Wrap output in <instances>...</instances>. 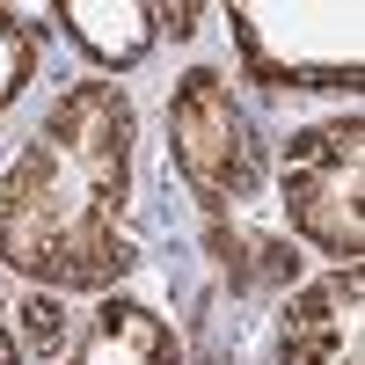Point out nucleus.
I'll return each instance as SVG.
<instances>
[{"label":"nucleus","mask_w":365,"mask_h":365,"mask_svg":"<svg viewBox=\"0 0 365 365\" xmlns=\"http://www.w3.org/2000/svg\"><path fill=\"white\" fill-rule=\"evenodd\" d=\"M139 110L125 81L81 73L51 88L29 132L0 154V270L29 292H125L146 263L132 234Z\"/></svg>","instance_id":"1"},{"label":"nucleus","mask_w":365,"mask_h":365,"mask_svg":"<svg viewBox=\"0 0 365 365\" xmlns=\"http://www.w3.org/2000/svg\"><path fill=\"white\" fill-rule=\"evenodd\" d=\"M168 175L197 220H256L270 205V139L220 66H190L168 88Z\"/></svg>","instance_id":"2"},{"label":"nucleus","mask_w":365,"mask_h":365,"mask_svg":"<svg viewBox=\"0 0 365 365\" xmlns=\"http://www.w3.org/2000/svg\"><path fill=\"white\" fill-rule=\"evenodd\" d=\"M234 73L256 96H344L365 88V8L358 0H234Z\"/></svg>","instance_id":"3"},{"label":"nucleus","mask_w":365,"mask_h":365,"mask_svg":"<svg viewBox=\"0 0 365 365\" xmlns=\"http://www.w3.org/2000/svg\"><path fill=\"white\" fill-rule=\"evenodd\" d=\"M270 205H278L285 234H299L329 270L365 256V117L344 103L336 117L285 132V154L270 161Z\"/></svg>","instance_id":"4"},{"label":"nucleus","mask_w":365,"mask_h":365,"mask_svg":"<svg viewBox=\"0 0 365 365\" xmlns=\"http://www.w3.org/2000/svg\"><path fill=\"white\" fill-rule=\"evenodd\" d=\"M270 365H365V270H322L292 285L278 329H270Z\"/></svg>","instance_id":"5"},{"label":"nucleus","mask_w":365,"mask_h":365,"mask_svg":"<svg viewBox=\"0 0 365 365\" xmlns=\"http://www.w3.org/2000/svg\"><path fill=\"white\" fill-rule=\"evenodd\" d=\"M58 365H182L175 314H161L139 292H103L73 322V344H66Z\"/></svg>","instance_id":"6"},{"label":"nucleus","mask_w":365,"mask_h":365,"mask_svg":"<svg viewBox=\"0 0 365 365\" xmlns=\"http://www.w3.org/2000/svg\"><path fill=\"white\" fill-rule=\"evenodd\" d=\"M51 22L103 81L132 73L139 58L161 44V0H58Z\"/></svg>","instance_id":"7"},{"label":"nucleus","mask_w":365,"mask_h":365,"mask_svg":"<svg viewBox=\"0 0 365 365\" xmlns=\"http://www.w3.org/2000/svg\"><path fill=\"white\" fill-rule=\"evenodd\" d=\"M44 29L51 8H0V117H8L44 73Z\"/></svg>","instance_id":"8"},{"label":"nucleus","mask_w":365,"mask_h":365,"mask_svg":"<svg viewBox=\"0 0 365 365\" xmlns=\"http://www.w3.org/2000/svg\"><path fill=\"white\" fill-rule=\"evenodd\" d=\"M73 307L58 292H22L15 307H8V329H15V344H22V365H58L73 344Z\"/></svg>","instance_id":"9"},{"label":"nucleus","mask_w":365,"mask_h":365,"mask_svg":"<svg viewBox=\"0 0 365 365\" xmlns=\"http://www.w3.org/2000/svg\"><path fill=\"white\" fill-rule=\"evenodd\" d=\"M197 22H205L197 0H182V8H161V37H168V44H190V37H197Z\"/></svg>","instance_id":"10"},{"label":"nucleus","mask_w":365,"mask_h":365,"mask_svg":"<svg viewBox=\"0 0 365 365\" xmlns=\"http://www.w3.org/2000/svg\"><path fill=\"white\" fill-rule=\"evenodd\" d=\"M0 365H22V344H15V329H8V299H0Z\"/></svg>","instance_id":"11"}]
</instances>
